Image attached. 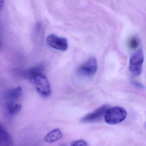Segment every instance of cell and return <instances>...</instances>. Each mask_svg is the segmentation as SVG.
<instances>
[{
	"label": "cell",
	"mask_w": 146,
	"mask_h": 146,
	"mask_svg": "<svg viewBox=\"0 0 146 146\" xmlns=\"http://www.w3.org/2000/svg\"><path fill=\"white\" fill-rule=\"evenodd\" d=\"M35 86L38 93L43 98L49 97L51 93L50 85L46 76L43 72L33 76L29 80Z\"/></svg>",
	"instance_id": "obj_1"
},
{
	"label": "cell",
	"mask_w": 146,
	"mask_h": 146,
	"mask_svg": "<svg viewBox=\"0 0 146 146\" xmlns=\"http://www.w3.org/2000/svg\"><path fill=\"white\" fill-rule=\"evenodd\" d=\"M127 116L125 109L120 106H115L107 109L105 113V121L111 125L118 124L123 121Z\"/></svg>",
	"instance_id": "obj_2"
},
{
	"label": "cell",
	"mask_w": 146,
	"mask_h": 146,
	"mask_svg": "<svg viewBox=\"0 0 146 146\" xmlns=\"http://www.w3.org/2000/svg\"><path fill=\"white\" fill-rule=\"evenodd\" d=\"M144 59V53L141 49L132 55L129 61V69L134 75L138 76L141 74Z\"/></svg>",
	"instance_id": "obj_3"
},
{
	"label": "cell",
	"mask_w": 146,
	"mask_h": 146,
	"mask_svg": "<svg viewBox=\"0 0 146 146\" xmlns=\"http://www.w3.org/2000/svg\"><path fill=\"white\" fill-rule=\"evenodd\" d=\"M97 70V59L95 57H92L89 58L79 67L78 72L81 75L91 76L95 74Z\"/></svg>",
	"instance_id": "obj_4"
},
{
	"label": "cell",
	"mask_w": 146,
	"mask_h": 146,
	"mask_svg": "<svg viewBox=\"0 0 146 146\" xmlns=\"http://www.w3.org/2000/svg\"><path fill=\"white\" fill-rule=\"evenodd\" d=\"M47 42L51 48L61 51H66L68 47L67 38L57 36L54 34H51L47 37Z\"/></svg>",
	"instance_id": "obj_5"
},
{
	"label": "cell",
	"mask_w": 146,
	"mask_h": 146,
	"mask_svg": "<svg viewBox=\"0 0 146 146\" xmlns=\"http://www.w3.org/2000/svg\"><path fill=\"white\" fill-rule=\"evenodd\" d=\"M108 106L106 105L103 106L99 107L93 112L87 114L81 119V122L82 123L93 122L99 121L101 119L104 115L105 113Z\"/></svg>",
	"instance_id": "obj_6"
},
{
	"label": "cell",
	"mask_w": 146,
	"mask_h": 146,
	"mask_svg": "<svg viewBox=\"0 0 146 146\" xmlns=\"http://www.w3.org/2000/svg\"><path fill=\"white\" fill-rule=\"evenodd\" d=\"M0 144L3 146H13V137L0 123Z\"/></svg>",
	"instance_id": "obj_7"
},
{
	"label": "cell",
	"mask_w": 146,
	"mask_h": 146,
	"mask_svg": "<svg viewBox=\"0 0 146 146\" xmlns=\"http://www.w3.org/2000/svg\"><path fill=\"white\" fill-rule=\"evenodd\" d=\"M63 135L59 129H55L49 132L45 136L44 141L47 143H53L61 139Z\"/></svg>",
	"instance_id": "obj_8"
},
{
	"label": "cell",
	"mask_w": 146,
	"mask_h": 146,
	"mask_svg": "<svg viewBox=\"0 0 146 146\" xmlns=\"http://www.w3.org/2000/svg\"><path fill=\"white\" fill-rule=\"evenodd\" d=\"M21 108V104L15 101H8L6 104V111L8 115L11 116L18 114Z\"/></svg>",
	"instance_id": "obj_9"
},
{
	"label": "cell",
	"mask_w": 146,
	"mask_h": 146,
	"mask_svg": "<svg viewBox=\"0 0 146 146\" xmlns=\"http://www.w3.org/2000/svg\"><path fill=\"white\" fill-rule=\"evenodd\" d=\"M22 93L21 87L18 86L9 90L6 94V98L9 101H14L17 100L21 96Z\"/></svg>",
	"instance_id": "obj_10"
},
{
	"label": "cell",
	"mask_w": 146,
	"mask_h": 146,
	"mask_svg": "<svg viewBox=\"0 0 146 146\" xmlns=\"http://www.w3.org/2000/svg\"><path fill=\"white\" fill-rule=\"evenodd\" d=\"M139 44V39L135 37H133L129 39L128 42V46L130 48L132 49H135L137 48Z\"/></svg>",
	"instance_id": "obj_11"
},
{
	"label": "cell",
	"mask_w": 146,
	"mask_h": 146,
	"mask_svg": "<svg viewBox=\"0 0 146 146\" xmlns=\"http://www.w3.org/2000/svg\"><path fill=\"white\" fill-rule=\"evenodd\" d=\"M71 146H87V145L85 141L78 140L72 142Z\"/></svg>",
	"instance_id": "obj_12"
},
{
	"label": "cell",
	"mask_w": 146,
	"mask_h": 146,
	"mask_svg": "<svg viewBox=\"0 0 146 146\" xmlns=\"http://www.w3.org/2000/svg\"><path fill=\"white\" fill-rule=\"evenodd\" d=\"M4 0H0V9H1L4 5Z\"/></svg>",
	"instance_id": "obj_13"
},
{
	"label": "cell",
	"mask_w": 146,
	"mask_h": 146,
	"mask_svg": "<svg viewBox=\"0 0 146 146\" xmlns=\"http://www.w3.org/2000/svg\"><path fill=\"white\" fill-rule=\"evenodd\" d=\"M1 40H0V46H1Z\"/></svg>",
	"instance_id": "obj_14"
},
{
	"label": "cell",
	"mask_w": 146,
	"mask_h": 146,
	"mask_svg": "<svg viewBox=\"0 0 146 146\" xmlns=\"http://www.w3.org/2000/svg\"><path fill=\"white\" fill-rule=\"evenodd\" d=\"M60 146H67L65 145H61Z\"/></svg>",
	"instance_id": "obj_15"
}]
</instances>
